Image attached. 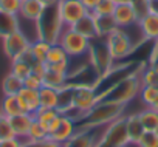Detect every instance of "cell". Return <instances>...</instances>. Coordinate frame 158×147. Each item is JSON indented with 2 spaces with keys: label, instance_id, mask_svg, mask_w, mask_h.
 <instances>
[{
  "label": "cell",
  "instance_id": "1",
  "mask_svg": "<svg viewBox=\"0 0 158 147\" xmlns=\"http://www.w3.org/2000/svg\"><path fill=\"white\" fill-rule=\"evenodd\" d=\"M124 110H126V104L112 102V101L104 99L102 102H98L90 112H87L84 118V130L107 125L113 122L115 119L121 118Z\"/></svg>",
  "mask_w": 158,
  "mask_h": 147
},
{
  "label": "cell",
  "instance_id": "2",
  "mask_svg": "<svg viewBox=\"0 0 158 147\" xmlns=\"http://www.w3.org/2000/svg\"><path fill=\"white\" fill-rule=\"evenodd\" d=\"M37 25H39L40 39L50 42L51 45L57 43L59 42V36H60V33L64 30V23H62L57 5L45 8V11H44L42 17L39 19Z\"/></svg>",
  "mask_w": 158,
  "mask_h": 147
},
{
  "label": "cell",
  "instance_id": "3",
  "mask_svg": "<svg viewBox=\"0 0 158 147\" xmlns=\"http://www.w3.org/2000/svg\"><path fill=\"white\" fill-rule=\"evenodd\" d=\"M90 42H92L90 39L84 37L82 34H79L73 28L64 27L57 43H60V47L67 51V54L70 57H77V56H84L85 53H89Z\"/></svg>",
  "mask_w": 158,
  "mask_h": 147
},
{
  "label": "cell",
  "instance_id": "4",
  "mask_svg": "<svg viewBox=\"0 0 158 147\" xmlns=\"http://www.w3.org/2000/svg\"><path fill=\"white\" fill-rule=\"evenodd\" d=\"M141 88H143V84L139 82V79L138 78H126V79H123L121 82H118V84H115L113 85V88H112V92L104 98V99H107V101H112V102H119V104H129L136 95H139V92H141Z\"/></svg>",
  "mask_w": 158,
  "mask_h": 147
},
{
  "label": "cell",
  "instance_id": "5",
  "mask_svg": "<svg viewBox=\"0 0 158 147\" xmlns=\"http://www.w3.org/2000/svg\"><path fill=\"white\" fill-rule=\"evenodd\" d=\"M106 42H107V47H109V51L113 60L124 59L126 56L132 53V40L123 28H116L115 31L107 34Z\"/></svg>",
  "mask_w": 158,
  "mask_h": 147
},
{
  "label": "cell",
  "instance_id": "6",
  "mask_svg": "<svg viewBox=\"0 0 158 147\" xmlns=\"http://www.w3.org/2000/svg\"><path fill=\"white\" fill-rule=\"evenodd\" d=\"M57 8L65 28H71L79 19L89 14L87 8L82 5L81 0H59Z\"/></svg>",
  "mask_w": 158,
  "mask_h": 147
},
{
  "label": "cell",
  "instance_id": "7",
  "mask_svg": "<svg viewBox=\"0 0 158 147\" xmlns=\"http://www.w3.org/2000/svg\"><path fill=\"white\" fill-rule=\"evenodd\" d=\"M30 47H31V42L22 31H16L3 37V51L11 60L22 59L28 53Z\"/></svg>",
  "mask_w": 158,
  "mask_h": 147
},
{
  "label": "cell",
  "instance_id": "8",
  "mask_svg": "<svg viewBox=\"0 0 158 147\" xmlns=\"http://www.w3.org/2000/svg\"><path fill=\"white\" fill-rule=\"evenodd\" d=\"M99 102V98L93 87L90 85H79L74 88V98H73V108L79 112H90L96 104Z\"/></svg>",
  "mask_w": 158,
  "mask_h": 147
},
{
  "label": "cell",
  "instance_id": "9",
  "mask_svg": "<svg viewBox=\"0 0 158 147\" xmlns=\"http://www.w3.org/2000/svg\"><path fill=\"white\" fill-rule=\"evenodd\" d=\"M112 16H113V20H115L116 27L123 28V30L138 23L136 14H135L130 3H116V8H115Z\"/></svg>",
  "mask_w": 158,
  "mask_h": 147
},
{
  "label": "cell",
  "instance_id": "10",
  "mask_svg": "<svg viewBox=\"0 0 158 147\" xmlns=\"http://www.w3.org/2000/svg\"><path fill=\"white\" fill-rule=\"evenodd\" d=\"M89 51H92V60H93V65L96 67V70H99V71L109 70L110 62L113 59L110 56V51H109V47H107L106 40L96 43V48H93L92 43H90V50Z\"/></svg>",
  "mask_w": 158,
  "mask_h": 147
},
{
  "label": "cell",
  "instance_id": "11",
  "mask_svg": "<svg viewBox=\"0 0 158 147\" xmlns=\"http://www.w3.org/2000/svg\"><path fill=\"white\" fill-rule=\"evenodd\" d=\"M20 107L25 113H31L34 115L39 108H40V99H39V90H33V88H27L23 87L19 93H17Z\"/></svg>",
  "mask_w": 158,
  "mask_h": 147
},
{
  "label": "cell",
  "instance_id": "12",
  "mask_svg": "<svg viewBox=\"0 0 158 147\" xmlns=\"http://www.w3.org/2000/svg\"><path fill=\"white\" fill-rule=\"evenodd\" d=\"M76 133V124L74 121L68 116V115H64L62 116V122L59 124V127L50 135V139L56 141V142H60V144H65L68 139L73 138V135Z\"/></svg>",
  "mask_w": 158,
  "mask_h": 147
},
{
  "label": "cell",
  "instance_id": "13",
  "mask_svg": "<svg viewBox=\"0 0 158 147\" xmlns=\"http://www.w3.org/2000/svg\"><path fill=\"white\" fill-rule=\"evenodd\" d=\"M74 31H77L79 34H82L84 37L87 39H95V37H99L98 34V23H96V17L89 13L87 16H84L82 19H79L73 27H71Z\"/></svg>",
  "mask_w": 158,
  "mask_h": 147
},
{
  "label": "cell",
  "instance_id": "14",
  "mask_svg": "<svg viewBox=\"0 0 158 147\" xmlns=\"http://www.w3.org/2000/svg\"><path fill=\"white\" fill-rule=\"evenodd\" d=\"M138 28L144 39L158 40V14L150 11L146 17H143L138 22Z\"/></svg>",
  "mask_w": 158,
  "mask_h": 147
},
{
  "label": "cell",
  "instance_id": "15",
  "mask_svg": "<svg viewBox=\"0 0 158 147\" xmlns=\"http://www.w3.org/2000/svg\"><path fill=\"white\" fill-rule=\"evenodd\" d=\"M10 121H11L14 135L17 138L27 139L28 132H30V127H31V124L34 121V115H31V113H22V115H17V116L10 118Z\"/></svg>",
  "mask_w": 158,
  "mask_h": 147
},
{
  "label": "cell",
  "instance_id": "16",
  "mask_svg": "<svg viewBox=\"0 0 158 147\" xmlns=\"http://www.w3.org/2000/svg\"><path fill=\"white\" fill-rule=\"evenodd\" d=\"M44 11H45V6L39 2V0H23L22 6H20V13L17 16L23 17L27 20L39 22V19L42 17Z\"/></svg>",
  "mask_w": 158,
  "mask_h": 147
},
{
  "label": "cell",
  "instance_id": "17",
  "mask_svg": "<svg viewBox=\"0 0 158 147\" xmlns=\"http://www.w3.org/2000/svg\"><path fill=\"white\" fill-rule=\"evenodd\" d=\"M101 142V139H95V136L89 132V129L85 132H76L73 135L71 139H68L64 147H98V144Z\"/></svg>",
  "mask_w": 158,
  "mask_h": 147
},
{
  "label": "cell",
  "instance_id": "18",
  "mask_svg": "<svg viewBox=\"0 0 158 147\" xmlns=\"http://www.w3.org/2000/svg\"><path fill=\"white\" fill-rule=\"evenodd\" d=\"M19 31V16L0 11V37H6Z\"/></svg>",
  "mask_w": 158,
  "mask_h": 147
},
{
  "label": "cell",
  "instance_id": "19",
  "mask_svg": "<svg viewBox=\"0 0 158 147\" xmlns=\"http://www.w3.org/2000/svg\"><path fill=\"white\" fill-rule=\"evenodd\" d=\"M50 138V133H48V124H44V122H39L37 119L33 121L31 127H30V132H28V142L30 145H34V144H39L45 139Z\"/></svg>",
  "mask_w": 158,
  "mask_h": 147
},
{
  "label": "cell",
  "instance_id": "20",
  "mask_svg": "<svg viewBox=\"0 0 158 147\" xmlns=\"http://www.w3.org/2000/svg\"><path fill=\"white\" fill-rule=\"evenodd\" d=\"M0 113L8 116V118H13V116H17V115H22L25 113L20 107V102H19V98L17 95H10V96H5L2 104H0Z\"/></svg>",
  "mask_w": 158,
  "mask_h": 147
},
{
  "label": "cell",
  "instance_id": "21",
  "mask_svg": "<svg viewBox=\"0 0 158 147\" xmlns=\"http://www.w3.org/2000/svg\"><path fill=\"white\" fill-rule=\"evenodd\" d=\"M50 47H51V43L47 42V40H44V39H37V40L31 42L30 54H31V59L34 60V63H45Z\"/></svg>",
  "mask_w": 158,
  "mask_h": 147
},
{
  "label": "cell",
  "instance_id": "22",
  "mask_svg": "<svg viewBox=\"0 0 158 147\" xmlns=\"http://www.w3.org/2000/svg\"><path fill=\"white\" fill-rule=\"evenodd\" d=\"M39 99H40V107L57 108V105H59V90L44 85L39 90Z\"/></svg>",
  "mask_w": 158,
  "mask_h": 147
},
{
  "label": "cell",
  "instance_id": "23",
  "mask_svg": "<svg viewBox=\"0 0 158 147\" xmlns=\"http://www.w3.org/2000/svg\"><path fill=\"white\" fill-rule=\"evenodd\" d=\"M67 84H68V75H65V73H56V71H51V70L45 71L44 85L56 88V90H62Z\"/></svg>",
  "mask_w": 158,
  "mask_h": 147
},
{
  "label": "cell",
  "instance_id": "24",
  "mask_svg": "<svg viewBox=\"0 0 158 147\" xmlns=\"http://www.w3.org/2000/svg\"><path fill=\"white\" fill-rule=\"evenodd\" d=\"M126 125H127V133H129V138H130V142L136 144L138 139L143 136L144 133V129L138 119V115H132V116H127L126 118Z\"/></svg>",
  "mask_w": 158,
  "mask_h": 147
},
{
  "label": "cell",
  "instance_id": "25",
  "mask_svg": "<svg viewBox=\"0 0 158 147\" xmlns=\"http://www.w3.org/2000/svg\"><path fill=\"white\" fill-rule=\"evenodd\" d=\"M138 119H139L144 132H155L158 127V113L150 107L147 110L138 113Z\"/></svg>",
  "mask_w": 158,
  "mask_h": 147
},
{
  "label": "cell",
  "instance_id": "26",
  "mask_svg": "<svg viewBox=\"0 0 158 147\" xmlns=\"http://www.w3.org/2000/svg\"><path fill=\"white\" fill-rule=\"evenodd\" d=\"M22 88H23V81L20 78L14 76L13 73H10L8 76H5V79L2 82V90H3V95L5 96L17 95Z\"/></svg>",
  "mask_w": 158,
  "mask_h": 147
},
{
  "label": "cell",
  "instance_id": "27",
  "mask_svg": "<svg viewBox=\"0 0 158 147\" xmlns=\"http://www.w3.org/2000/svg\"><path fill=\"white\" fill-rule=\"evenodd\" d=\"M10 73H13L14 76H17V78H20L23 81L25 78H28L31 73H33V63H30L23 57L22 59H16L11 63V71Z\"/></svg>",
  "mask_w": 158,
  "mask_h": 147
},
{
  "label": "cell",
  "instance_id": "28",
  "mask_svg": "<svg viewBox=\"0 0 158 147\" xmlns=\"http://www.w3.org/2000/svg\"><path fill=\"white\" fill-rule=\"evenodd\" d=\"M68 59H70V56L60 47V43H53L48 50L45 63H57V62H64V60H68Z\"/></svg>",
  "mask_w": 158,
  "mask_h": 147
},
{
  "label": "cell",
  "instance_id": "29",
  "mask_svg": "<svg viewBox=\"0 0 158 147\" xmlns=\"http://www.w3.org/2000/svg\"><path fill=\"white\" fill-rule=\"evenodd\" d=\"M96 23H98V34L99 36H107V34H110L112 31H115L118 28L116 23H115V20H113V16L96 17Z\"/></svg>",
  "mask_w": 158,
  "mask_h": 147
},
{
  "label": "cell",
  "instance_id": "30",
  "mask_svg": "<svg viewBox=\"0 0 158 147\" xmlns=\"http://www.w3.org/2000/svg\"><path fill=\"white\" fill-rule=\"evenodd\" d=\"M130 5L136 14V19L138 22L146 17L149 13H150V8H152V0H130Z\"/></svg>",
  "mask_w": 158,
  "mask_h": 147
},
{
  "label": "cell",
  "instance_id": "31",
  "mask_svg": "<svg viewBox=\"0 0 158 147\" xmlns=\"http://www.w3.org/2000/svg\"><path fill=\"white\" fill-rule=\"evenodd\" d=\"M139 95H141L143 104L147 105V107H152L153 102L158 98V87H155V85H143Z\"/></svg>",
  "mask_w": 158,
  "mask_h": 147
},
{
  "label": "cell",
  "instance_id": "32",
  "mask_svg": "<svg viewBox=\"0 0 158 147\" xmlns=\"http://www.w3.org/2000/svg\"><path fill=\"white\" fill-rule=\"evenodd\" d=\"M116 8V3L113 0H101L99 5L95 8V11H92L93 16L96 17H106V16H112L113 11Z\"/></svg>",
  "mask_w": 158,
  "mask_h": 147
},
{
  "label": "cell",
  "instance_id": "33",
  "mask_svg": "<svg viewBox=\"0 0 158 147\" xmlns=\"http://www.w3.org/2000/svg\"><path fill=\"white\" fill-rule=\"evenodd\" d=\"M59 113L57 108H45V107H40L36 113H34V119H37L39 122H44V124H50Z\"/></svg>",
  "mask_w": 158,
  "mask_h": 147
},
{
  "label": "cell",
  "instance_id": "34",
  "mask_svg": "<svg viewBox=\"0 0 158 147\" xmlns=\"http://www.w3.org/2000/svg\"><path fill=\"white\" fill-rule=\"evenodd\" d=\"M14 136L16 135H14V130H13L10 118L0 113V141L10 139V138H14Z\"/></svg>",
  "mask_w": 158,
  "mask_h": 147
},
{
  "label": "cell",
  "instance_id": "35",
  "mask_svg": "<svg viewBox=\"0 0 158 147\" xmlns=\"http://www.w3.org/2000/svg\"><path fill=\"white\" fill-rule=\"evenodd\" d=\"M22 6V0H0V11H5L10 14H19Z\"/></svg>",
  "mask_w": 158,
  "mask_h": 147
},
{
  "label": "cell",
  "instance_id": "36",
  "mask_svg": "<svg viewBox=\"0 0 158 147\" xmlns=\"http://www.w3.org/2000/svg\"><path fill=\"white\" fill-rule=\"evenodd\" d=\"M138 147H158V135L155 132H144L136 142Z\"/></svg>",
  "mask_w": 158,
  "mask_h": 147
},
{
  "label": "cell",
  "instance_id": "37",
  "mask_svg": "<svg viewBox=\"0 0 158 147\" xmlns=\"http://www.w3.org/2000/svg\"><path fill=\"white\" fill-rule=\"evenodd\" d=\"M23 87L27 88H33V90H40L44 87V76L37 75V73H31L28 78L23 79Z\"/></svg>",
  "mask_w": 158,
  "mask_h": 147
},
{
  "label": "cell",
  "instance_id": "38",
  "mask_svg": "<svg viewBox=\"0 0 158 147\" xmlns=\"http://www.w3.org/2000/svg\"><path fill=\"white\" fill-rule=\"evenodd\" d=\"M0 147H31L28 139H22V138H10V139H3L0 141Z\"/></svg>",
  "mask_w": 158,
  "mask_h": 147
},
{
  "label": "cell",
  "instance_id": "39",
  "mask_svg": "<svg viewBox=\"0 0 158 147\" xmlns=\"http://www.w3.org/2000/svg\"><path fill=\"white\" fill-rule=\"evenodd\" d=\"M45 65H47V70H51V71H56V73H65V75H68V60L57 62V63H45Z\"/></svg>",
  "mask_w": 158,
  "mask_h": 147
},
{
  "label": "cell",
  "instance_id": "40",
  "mask_svg": "<svg viewBox=\"0 0 158 147\" xmlns=\"http://www.w3.org/2000/svg\"><path fill=\"white\" fill-rule=\"evenodd\" d=\"M31 147H64V144H60V142H56V141H53V139H45V141H42V142H39V144H34V145H31Z\"/></svg>",
  "mask_w": 158,
  "mask_h": 147
},
{
  "label": "cell",
  "instance_id": "41",
  "mask_svg": "<svg viewBox=\"0 0 158 147\" xmlns=\"http://www.w3.org/2000/svg\"><path fill=\"white\" fill-rule=\"evenodd\" d=\"M62 116H64L62 113H60V115H57V116H56V118H54V119H53L50 124H48V133H50V135H51V133H53V132H54L57 127H59V124L62 122Z\"/></svg>",
  "mask_w": 158,
  "mask_h": 147
},
{
  "label": "cell",
  "instance_id": "42",
  "mask_svg": "<svg viewBox=\"0 0 158 147\" xmlns=\"http://www.w3.org/2000/svg\"><path fill=\"white\" fill-rule=\"evenodd\" d=\"M81 2H82V5L87 8V11L92 13V11H95V8L99 5L101 0H81Z\"/></svg>",
  "mask_w": 158,
  "mask_h": 147
},
{
  "label": "cell",
  "instance_id": "43",
  "mask_svg": "<svg viewBox=\"0 0 158 147\" xmlns=\"http://www.w3.org/2000/svg\"><path fill=\"white\" fill-rule=\"evenodd\" d=\"M39 2H40L45 8H48V6H54V5H57L59 0H39Z\"/></svg>",
  "mask_w": 158,
  "mask_h": 147
},
{
  "label": "cell",
  "instance_id": "44",
  "mask_svg": "<svg viewBox=\"0 0 158 147\" xmlns=\"http://www.w3.org/2000/svg\"><path fill=\"white\" fill-rule=\"evenodd\" d=\"M150 11L158 14V0H152V8H150Z\"/></svg>",
  "mask_w": 158,
  "mask_h": 147
},
{
  "label": "cell",
  "instance_id": "45",
  "mask_svg": "<svg viewBox=\"0 0 158 147\" xmlns=\"http://www.w3.org/2000/svg\"><path fill=\"white\" fill-rule=\"evenodd\" d=\"M150 108H153V110H155V112H156V113H158V98H156V101H155V102H153V105H152V107H150Z\"/></svg>",
  "mask_w": 158,
  "mask_h": 147
},
{
  "label": "cell",
  "instance_id": "46",
  "mask_svg": "<svg viewBox=\"0 0 158 147\" xmlns=\"http://www.w3.org/2000/svg\"><path fill=\"white\" fill-rule=\"evenodd\" d=\"M115 3H130V0H113Z\"/></svg>",
  "mask_w": 158,
  "mask_h": 147
},
{
  "label": "cell",
  "instance_id": "47",
  "mask_svg": "<svg viewBox=\"0 0 158 147\" xmlns=\"http://www.w3.org/2000/svg\"><path fill=\"white\" fill-rule=\"evenodd\" d=\"M155 133H156V135H158V127H156V130H155Z\"/></svg>",
  "mask_w": 158,
  "mask_h": 147
},
{
  "label": "cell",
  "instance_id": "48",
  "mask_svg": "<svg viewBox=\"0 0 158 147\" xmlns=\"http://www.w3.org/2000/svg\"><path fill=\"white\" fill-rule=\"evenodd\" d=\"M22 2H23V0H22Z\"/></svg>",
  "mask_w": 158,
  "mask_h": 147
}]
</instances>
